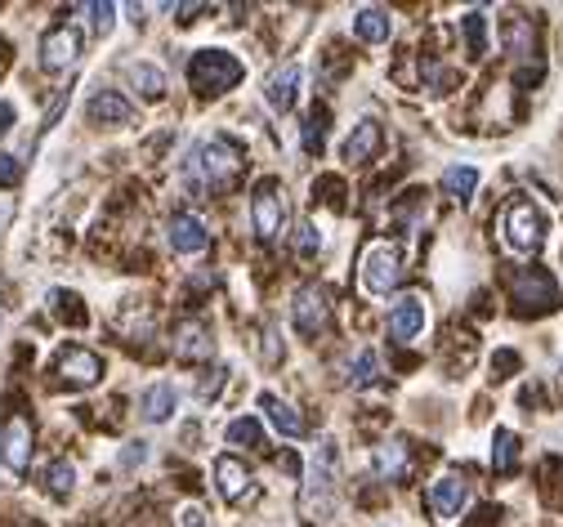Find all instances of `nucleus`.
Returning a JSON list of instances; mask_svg holds the SVG:
<instances>
[{
    "instance_id": "nucleus-1",
    "label": "nucleus",
    "mask_w": 563,
    "mask_h": 527,
    "mask_svg": "<svg viewBox=\"0 0 563 527\" xmlns=\"http://www.w3.org/2000/svg\"><path fill=\"white\" fill-rule=\"evenodd\" d=\"M546 233H550V219H546V210H541L537 201L514 197L510 206H505V215H501V237H505V246H510L514 255L541 251Z\"/></svg>"
},
{
    "instance_id": "nucleus-2",
    "label": "nucleus",
    "mask_w": 563,
    "mask_h": 527,
    "mask_svg": "<svg viewBox=\"0 0 563 527\" xmlns=\"http://www.w3.org/2000/svg\"><path fill=\"white\" fill-rule=\"evenodd\" d=\"M246 161V148L233 139V134H211V139H202L193 148V170L206 179L211 188H224L237 179V170H242Z\"/></svg>"
},
{
    "instance_id": "nucleus-3",
    "label": "nucleus",
    "mask_w": 563,
    "mask_h": 527,
    "mask_svg": "<svg viewBox=\"0 0 563 527\" xmlns=\"http://www.w3.org/2000/svg\"><path fill=\"white\" fill-rule=\"evenodd\" d=\"M331 461H336V438H322L318 456H313L309 474H304V487H300V510L309 519H327L336 510V474H331Z\"/></svg>"
},
{
    "instance_id": "nucleus-4",
    "label": "nucleus",
    "mask_w": 563,
    "mask_h": 527,
    "mask_svg": "<svg viewBox=\"0 0 563 527\" xmlns=\"http://www.w3.org/2000/svg\"><path fill=\"white\" fill-rule=\"evenodd\" d=\"M246 76V63L228 50H197L188 59V85L197 94H228Z\"/></svg>"
},
{
    "instance_id": "nucleus-5",
    "label": "nucleus",
    "mask_w": 563,
    "mask_h": 527,
    "mask_svg": "<svg viewBox=\"0 0 563 527\" xmlns=\"http://www.w3.org/2000/svg\"><path fill=\"white\" fill-rule=\"evenodd\" d=\"M358 277H362V291L385 300V295L403 282V260H398V251L389 242H371L367 251H362V273Z\"/></svg>"
},
{
    "instance_id": "nucleus-6",
    "label": "nucleus",
    "mask_w": 563,
    "mask_h": 527,
    "mask_svg": "<svg viewBox=\"0 0 563 527\" xmlns=\"http://www.w3.org/2000/svg\"><path fill=\"white\" fill-rule=\"evenodd\" d=\"M251 224H255V233H260L264 242H273V237L282 233V224H286V201H282V184H278V179H260V184H255Z\"/></svg>"
},
{
    "instance_id": "nucleus-7",
    "label": "nucleus",
    "mask_w": 563,
    "mask_h": 527,
    "mask_svg": "<svg viewBox=\"0 0 563 527\" xmlns=\"http://www.w3.org/2000/svg\"><path fill=\"white\" fill-rule=\"evenodd\" d=\"M54 371H59L63 385L90 389V385H99V376H103V358L94 349H85V344H63L59 358H54Z\"/></svg>"
},
{
    "instance_id": "nucleus-8",
    "label": "nucleus",
    "mask_w": 563,
    "mask_h": 527,
    "mask_svg": "<svg viewBox=\"0 0 563 527\" xmlns=\"http://www.w3.org/2000/svg\"><path fill=\"white\" fill-rule=\"evenodd\" d=\"M514 304H519L523 313H546L559 304V286L555 277L546 273V268H523L519 277H514Z\"/></svg>"
},
{
    "instance_id": "nucleus-9",
    "label": "nucleus",
    "mask_w": 563,
    "mask_h": 527,
    "mask_svg": "<svg viewBox=\"0 0 563 527\" xmlns=\"http://www.w3.org/2000/svg\"><path fill=\"white\" fill-rule=\"evenodd\" d=\"M0 461L14 478L27 474L32 465V420L27 416H9L5 429H0Z\"/></svg>"
},
{
    "instance_id": "nucleus-10",
    "label": "nucleus",
    "mask_w": 563,
    "mask_h": 527,
    "mask_svg": "<svg viewBox=\"0 0 563 527\" xmlns=\"http://www.w3.org/2000/svg\"><path fill=\"white\" fill-rule=\"evenodd\" d=\"M470 483H465L461 474H443L434 478V487H429V505H434L438 523H456L465 510H470Z\"/></svg>"
},
{
    "instance_id": "nucleus-11",
    "label": "nucleus",
    "mask_w": 563,
    "mask_h": 527,
    "mask_svg": "<svg viewBox=\"0 0 563 527\" xmlns=\"http://www.w3.org/2000/svg\"><path fill=\"white\" fill-rule=\"evenodd\" d=\"M76 59H81V32H76V27L59 23L41 36V67L45 72H68Z\"/></svg>"
},
{
    "instance_id": "nucleus-12",
    "label": "nucleus",
    "mask_w": 563,
    "mask_h": 527,
    "mask_svg": "<svg viewBox=\"0 0 563 527\" xmlns=\"http://www.w3.org/2000/svg\"><path fill=\"white\" fill-rule=\"evenodd\" d=\"M215 483H219V496H224L228 505H242L255 496V474L246 469L237 456H219L215 461Z\"/></svg>"
},
{
    "instance_id": "nucleus-13",
    "label": "nucleus",
    "mask_w": 563,
    "mask_h": 527,
    "mask_svg": "<svg viewBox=\"0 0 563 527\" xmlns=\"http://www.w3.org/2000/svg\"><path fill=\"white\" fill-rule=\"evenodd\" d=\"M166 237H170V246H175V255H202L206 246H211V228H206L202 219L193 215V210H179V215H170Z\"/></svg>"
},
{
    "instance_id": "nucleus-14",
    "label": "nucleus",
    "mask_w": 563,
    "mask_h": 527,
    "mask_svg": "<svg viewBox=\"0 0 563 527\" xmlns=\"http://www.w3.org/2000/svg\"><path fill=\"white\" fill-rule=\"evenodd\" d=\"M291 313H295V327H300L304 335H318L322 327H327V318H331L327 291H322V286H300V291H295Z\"/></svg>"
},
{
    "instance_id": "nucleus-15",
    "label": "nucleus",
    "mask_w": 563,
    "mask_h": 527,
    "mask_svg": "<svg viewBox=\"0 0 563 527\" xmlns=\"http://www.w3.org/2000/svg\"><path fill=\"white\" fill-rule=\"evenodd\" d=\"M425 322H429V309H425L421 295H407V300H398L394 309H389V335H394L398 344H412L416 335L425 331Z\"/></svg>"
},
{
    "instance_id": "nucleus-16",
    "label": "nucleus",
    "mask_w": 563,
    "mask_h": 527,
    "mask_svg": "<svg viewBox=\"0 0 563 527\" xmlns=\"http://www.w3.org/2000/svg\"><path fill=\"white\" fill-rule=\"evenodd\" d=\"M300 63H278L264 81V99H269L273 112H291L295 108V94H300Z\"/></svg>"
},
{
    "instance_id": "nucleus-17",
    "label": "nucleus",
    "mask_w": 563,
    "mask_h": 527,
    "mask_svg": "<svg viewBox=\"0 0 563 527\" xmlns=\"http://www.w3.org/2000/svg\"><path fill=\"white\" fill-rule=\"evenodd\" d=\"M380 143H385V130H380L376 117H362L353 134L345 139V148H340V157L349 161V166H362V161H371L380 152Z\"/></svg>"
},
{
    "instance_id": "nucleus-18",
    "label": "nucleus",
    "mask_w": 563,
    "mask_h": 527,
    "mask_svg": "<svg viewBox=\"0 0 563 527\" xmlns=\"http://www.w3.org/2000/svg\"><path fill=\"white\" fill-rule=\"evenodd\" d=\"M260 411H264V420H269V425L278 429L282 438H304V434H309L304 416L286 398H278V394H260Z\"/></svg>"
},
{
    "instance_id": "nucleus-19",
    "label": "nucleus",
    "mask_w": 563,
    "mask_h": 527,
    "mask_svg": "<svg viewBox=\"0 0 563 527\" xmlns=\"http://www.w3.org/2000/svg\"><path fill=\"white\" fill-rule=\"evenodd\" d=\"M139 411H143L148 425H166V420L179 411V389L166 385V380H161V385H148L139 394Z\"/></svg>"
},
{
    "instance_id": "nucleus-20",
    "label": "nucleus",
    "mask_w": 563,
    "mask_h": 527,
    "mask_svg": "<svg viewBox=\"0 0 563 527\" xmlns=\"http://www.w3.org/2000/svg\"><path fill=\"white\" fill-rule=\"evenodd\" d=\"M215 353V340H211V327L206 322H184V327L175 331V358L184 362H202Z\"/></svg>"
},
{
    "instance_id": "nucleus-21",
    "label": "nucleus",
    "mask_w": 563,
    "mask_h": 527,
    "mask_svg": "<svg viewBox=\"0 0 563 527\" xmlns=\"http://www.w3.org/2000/svg\"><path fill=\"white\" fill-rule=\"evenodd\" d=\"M353 36H358V41H367V45L389 41V36H394V14H389V9H380V5L358 9V14H353Z\"/></svg>"
},
{
    "instance_id": "nucleus-22",
    "label": "nucleus",
    "mask_w": 563,
    "mask_h": 527,
    "mask_svg": "<svg viewBox=\"0 0 563 527\" xmlns=\"http://www.w3.org/2000/svg\"><path fill=\"white\" fill-rule=\"evenodd\" d=\"M85 112H90L94 126H126L135 108H130V103L121 99L117 90H99V94L90 99V108H85Z\"/></svg>"
},
{
    "instance_id": "nucleus-23",
    "label": "nucleus",
    "mask_w": 563,
    "mask_h": 527,
    "mask_svg": "<svg viewBox=\"0 0 563 527\" xmlns=\"http://www.w3.org/2000/svg\"><path fill=\"white\" fill-rule=\"evenodd\" d=\"M479 166H447L443 179H438V188H443L452 201H470L474 193H479Z\"/></svg>"
},
{
    "instance_id": "nucleus-24",
    "label": "nucleus",
    "mask_w": 563,
    "mask_h": 527,
    "mask_svg": "<svg viewBox=\"0 0 563 527\" xmlns=\"http://www.w3.org/2000/svg\"><path fill=\"white\" fill-rule=\"evenodd\" d=\"M461 32H465V50H470V59H483V54H488V14H483V9L461 14Z\"/></svg>"
},
{
    "instance_id": "nucleus-25",
    "label": "nucleus",
    "mask_w": 563,
    "mask_h": 527,
    "mask_svg": "<svg viewBox=\"0 0 563 527\" xmlns=\"http://www.w3.org/2000/svg\"><path fill=\"white\" fill-rule=\"evenodd\" d=\"M50 313L59 322H72V327H85V322H90V313L81 309V295L63 291V286H54V291H50Z\"/></svg>"
},
{
    "instance_id": "nucleus-26",
    "label": "nucleus",
    "mask_w": 563,
    "mask_h": 527,
    "mask_svg": "<svg viewBox=\"0 0 563 527\" xmlns=\"http://www.w3.org/2000/svg\"><path fill=\"white\" fill-rule=\"evenodd\" d=\"M130 81H135V90L148 103H157L161 94H166V72H161L157 63H135V67H130Z\"/></svg>"
},
{
    "instance_id": "nucleus-27",
    "label": "nucleus",
    "mask_w": 563,
    "mask_h": 527,
    "mask_svg": "<svg viewBox=\"0 0 563 527\" xmlns=\"http://www.w3.org/2000/svg\"><path fill=\"white\" fill-rule=\"evenodd\" d=\"M376 474L380 478H389V483H398V478L407 474V447L398 443H385V447H376Z\"/></svg>"
},
{
    "instance_id": "nucleus-28",
    "label": "nucleus",
    "mask_w": 563,
    "mask_h": 527,
    "mask_svg": "<svg viewBox=\"0 0 563 527\" xmlns=\"http://www.w3.org/2000/svg\"><path fill=\"white\" fill-rule=\"evenodd\" d=\"M514 461H519V438L510 429H496L492 434V469L496 474H510Z\"/></svg>"
},
{
    "instance_id": "nucleus-29",
    "label": "nucleus",
    "mask_w": 563,
    "mask_h": 527,
    "mask_svg": "<svg viewBox=\"0 0 563 527\" xmlns=\"http://www.w3.org/2000/svg\"><path fill=\"white\" fill-rule=\"evenodd\" d=\"M224 438H228L233 447H264V429H260V420H255V416H237V420H228Z\"/></svg>"
},
{
    "instance_id": "nucleus-30",
    "label": "nucleus",
    "mask_w": 563,
    "mask_h": 527,
    "mask_svg": "<svg viewBox=\"0 0 563 527\" xmlns=\"http://www.w3.org/2000/svg\"><path fill=\"white\" fill-rule=\"evenodd\" d=\"M41 483H45V492L50 496H72V487H76L72 461H50L45 465V474H41Z\"/></svg>"
},
{
    "instance_id": "nucleus-31",
    "label": "nucleus",
    "mask_w": 563,
    "mask_h": 527,
    "mask_svg": "<svg viewBox=\"0 0 563 527\" xmlns=\"http://www.w3.org/2000/svg\"><path fill=\"white\" fill-rule=\"evenodd\" d=\"M376 376H380L376 353H371V349H358V358L349 362V385H353V389H367V385H376Z\"/></svg>"
},
{
    "instance_id": "nucleus-32",
    "label": "nucleus",
    "mask_w": 563,
    "mask_h": 527,
    "mask_svg": "<svg viewBox=\"0 0 563 527\" xmlns=\"http://www.w3.org/2000/svg\"><path fill=\"white\" fill-rule=\"evenodd\" d=\"M322 134H327V108H313L304 121V152H322Z\"/></svg>"
},
{
    "instance_id": "nucleus-33",
    "label": "nucleus",
    "mask_w": 563,
    "mask_h": 527,
    "mask_svg": "<svg viewBox=\"0 0 563 527\" xmlns=\"http://www.w3.org/2000/svg\"><path fill=\"white\" fill-rule=\"evenodd\" d=\"M85 14H90V27H94V32H99V36H112V27H117V5H90Z\"/></svg>"
},
{
    "instance_id": "nucleus-34",
    "label": "nucleus",
    "mask_w": 563,
    "mask_h": 527,
    "mask_svg": "<svg viewBox=\"0 0 563 527\" xmlns=\"http://www.w3.org/2000/svg\"><path fill=\"white\" fill-rule=\"evenodd\" d=\"M510 54H532V32H528V23H523V18H514L510 23Z\"/></svg>"
},
{
    "instance_id": "nucleus-35",
    "label": "nucleus",
    "mask_w": 563,
    "mask_h": 527,
    "mask_svg": "<svg viewBox=\"0 0 563 527\" xmlns=\"http://www.w3.org/2000/svg\"><path fill=\"white\" fill-rule=\"evenodd\" d=\"M18 179H23V166H18V157H9V152H0V184L14 188Z\"/></svg>"
},
{
    "instance_id": "nucleus-36",
    "label": "nucleus",
    "mask_w": 563,
    "mask_h": 527,
    "mask_svg": "<svg viewBox=\"0 0 563 527\" xmlns=\"http://www.w3.org/2000/svg\"><path fill=\"white\" fill-rule=\"evenodd\" d=\"M143 461H148V443H130L126 452H121V465H126V469H135Z\"/></svg>"
},
{
    "instance_id": "nucleus-37",
    "label": "nucleus",
    "mask_w": 563,
    "mask_h": 527,
    "mask_svg": "<svg viewBox=\"0 0 563 527\" xmlns=\"http://www.w3.org/2000/svg\"><path fill=\"white\" fill-rule=\"evenodd\" d=\"M14 121H18V108H14L9 99H0V134L14 130Z\"/></svg>"
},
{
    "instance_id": "nucleus-38",
    "label": "nucleus",
    "mask_w": 563,
    "mask_h": 527,
    "mask_svg": "<svg viewBox=\"0 0 563 527\" xmlns=\"http://www.w3.org/2000/svg\"><path fill=\"white\" fill-rule=\"evenodd\" d=\"M300 255H313V251H318V246H322V237L318 233H313V228H300Z\"/></svg>"
},
{
    "instance_id": "nucleus-39",
    "label": "nucleus",
    "mask_w": 563,
    "mask_h": 527,
    "mask_svg": "<svg viewBox=\"0 0 563 527\" xmlns=\"http://www.w3.org/2000/svg\"><path fill=\"white\" fill-rule=\"evenodd\" d=\"M179 527H206V519H202V510L197 505H188L184 514H179Z\"/></svg>"
},
{
    "instance_id": "nucleus-40",
    "label": "nucleus",
    "mask_w": 563,
    "mask_h": 527,
    "mask_svg": "<svg viewBox=\"0 0 563 527\" xmlns=\"http://www.w3.org/2000/svg\"><path fill=\"white\" fill-rule=\"evenodd\" d=\"M0 224H5V206H0Z\"/></svg>"
},
{
    "instance_id": "nucleus-41",
    "label": "nucleus",
    "mask_w": 563,
    "mask_h": 527,
    "mask_svg": "<svg viewBox=\"0 0 563 527\" xmlns=\"http://www.w3.org/2000/svg\"><path fill=\"white\" fill-rule=\"evenodd\" d=\"M559 380H563V367H559Z\"/></svg>"
}]
</instances>
